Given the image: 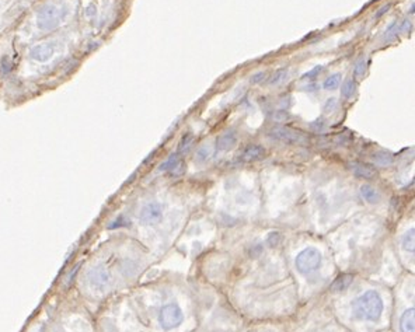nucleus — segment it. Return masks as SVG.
<instances>
[{"label": "nucleus", "mask_w": 415, "mask_h": 332, "mask_svg": "<svg viewBox=\"0 0 415 332\" xmlns=\"http://www.w3.org/2000/svg\"><path fill=\"white\" fill-rule=\"evenodd\" d=\"M73 8L69 0H34L27 13L12 30L17 49L59 33L71 23Z\"/></svg>", "instance_id": "f257e3e1"}, {"label": "nucleus", "mask_w": 415, "mask_h": 332, "mask_svg": "<svg viewBox=\"0 0 415 332\" xmlns=\"http://www.w3.org/2000/svg\"><path fill=\"white\" fill-rule=\"evenodd\" d=\"M34 0H0V35L12 31Z\"/></svg>", "instance_id": "f03ea898"}, {"label": "nucleus", "mask_w": 415, "mask_h": 332, "mask_svg": "<svg viewBox=\"0 0 415 332\" xmlns=\"http://www.w3.org/2000/svg\"><path fill=\"white\" fill-rule=\"evenodd\" d=\"M353 315L361 320L376 321L383 311V302L376 292H367L352 303Z\"/></svg>", "instance_id": "7ed1b4c3"}, {"label": "nucleus", "mask_w": 415, "mask_h": 332, "mask_svg": "<svg viewBox=\"0 0 415 332\" xmlns=\"http://www.w3.org/2000/svg\"><path fill=\"white\" fill-rule=\"evenodd\" d=\"M184 320V311L179 303H166L159 311V325L164 332H173Z\"/></svg>", "instance_id": "20e7f679"}, {"label": "nucleus", "mask_w": 415, "mask_h": 332, "mask_svg": "<svg viewBox=\"0 0 415 332\" xmlns=\"http://www.w3.org/2000/svg\"><path fill=\"white\" fill-rule=\"evenodd\" d=\"M268 135L270 138L286 145H305L309 141L302 132L288 126H274L268 132Z\"/></svg>", "instance_id": "39448f33"}, {"label": "nucleus", "mask_w": 415, "mask_h": 332, "mask_svg": "<svg viewBox=\"0 0 415 332\" xmlns=\"http://www.w3.org/2000/svg\"><path fill=\"white\" fill-rule=\"evenodd\" d=\"M321 263V254L316 248H305L296 256V268L302 274H310L316 271Z\"/></svg>", "instance_id": "423d86ee"}, {"label": "nucleus", "mask_w": 415, "mask_h": 332, "mask_svg": "<svg viewBox=\"0 0 415 332\" xmlns=\"http://www.w3.org/2000/svg\"><path fill=\"white\" fill-rule=\"evenodd\" d=\"M87 283L96 292H103L109 285V274L104 267H94L87 274Z\"/></svg>", "instance_id": "0eeeda50"}, {"label": "nucleus", "mask_w": 415, "mask_h": 332, "mask_svg": "<svg viewBox=\"0 0 415 332\" xmlns=\"http://www.w3.org/2000/svg\"><path fill=\"white\" fill-rule=\"evenodd\" d=\"M161 216H163L161 204H159L156 201H150L142 207L141 213H139V220L143 225H154L161 219Z\"/></svg>", "instance_id": "6e6552de"}, {"label": "nucleus", "mask_w": 415, "mask_h": 332, "mask_svg": "<svg viewBox=\"0 0 415 332\" xmlns=\"http://www.w3.org/2000/svg\"><path fill=\"white\" fill-rule=\"evenodd\" d=\"M237 142H239V135H237V132L233 129L226 130L216 141V150L227 152V150L233 149L237 145Z\"/></svg>", "instance_id": "1a4fd4ad"}, {"label": "nucleus", "mask_w": 415, "mask_h": 332, "mask_svg": "<svg viewBox=\"0 0 415 332\" xmlns=\"http://www.w3.org/2000/svg\"><path fill=\"white\" fill-rule=\"evenodd\" d=\"M351 171L353 173L355 177L362 178V180H373L378 175V171L375 167L361 163V161H353L349 164Z\"/></svg>", "instance_id": "9d476101"}, {"label": "nucleus", "mask_w": 415, "mask_h": 332, "mask_svg": "<svg viewBox=\"0 0 415 332\" xmlns=\"http://www.w3.org/2000/svg\"><path fill=\"white\" fill-rule=\"evenodd\" d=\"M267 156V150L264 146L261 145H250L247 146L242 155H240V160L245 163H253V161H258L263 160Z\"/></svg>", "instance_id": "9b49d317"}, {"label": "nucleus", "mask_w": 415, "mask_h": 332, "mask_svg": "<svg viewBox=\"0 0 415 332\" xmlns=\"http://www.w3.org/2000/svg\"><path fill=\"white\" fill-rule=\"evenodd\" d=\"M401 332H415V308H408L400 318Z\"/></svg>", "instance_id": "f8f14e48"}, {"label": "nucleus", "mask_w": 415, "mask_h": 332, "mask_svg": "<svg viewBox=\"0 0 415 332\" xmlns=\"http://www.w3.org/2000/svg\"><path fill=\"white\" fill-rule=\"evenodd\" d=\"M352 282H353V277H352V275H349V274H342V275H339V277L333 282V285L330 286V289H331V292H334V293H337V292H344V290H346V289L351 286Z\"/></svg>", "instance_id": "ddd939ff"}, {"label": "nucleus", "mask_w": 415, "mask_h": 332, "mask_svg": "<svg viewBox=\"0 0 415 332\" xmlns=\"http://www.w3.org/2000/svg\"><path fill=\"white\" fill-rule=\"evenodd\" d=\"M361 195H362V198L365 199V201L369 202V204H378L379 199H380L379 192L371 185H362L361 186Z\"/></svg>", "instance_id": "4468645a"}, {"label": "nucleus", "mask_w": 415, "mask_h": 332, "mask_svg": "<svg viewBox=\"0 0 415 332\" xmlns=\"http://www.w3.org/2000/svg\"><path fill=\"white\" fill-rule=\"evenodd\" d=\"M212 155H213V148H212V145H209V143H205V145H202L201 148H198V150H197V156H195V161H198V163H206L211 157H212Z\"/></svg>", "instance_id": "2eb2a0df"}, {"label": "nucleus", "mask_w": 415, "mask_h": 332, "mask_svg": "<svg viewBox=\"0 0 415 332\" xmlns=\"http://www.w3.org/2000/svg\"><path fill=\"white\" fill-rule=\"evenodd\" d=\"M193 145H194V137L191 134H186L179 143V152L177 153H179L180 156L188 155L190 150L193 149Z\"/></svg>", "instance_id": "dca6fc26"}, {"label": "nucleus", "mask_w": 415, "mask_h": 332, "mask_svg": "<svg viewBox=\"0 0 415 332\" xmlns=\"http://www.w3.org/2000/svg\"><path fill=\"white\" fill-rule=\"evenodd\" d=\"M401 244H403V248H404L405 251H408V252H415V229L408 230V231L403 236Z\"/></svg>", "instance_id": "f3484780"}, {"label": "nucleus", "mask_w": 415, "mask_h": 332, "mask_svg": "<svg viewBox=\"0 0 415 332\" xmlns=\"http://www.w3.org/2000/svg\"><path fill=\"white\" fill-rule=\"evenodd\" d=\"M393 156L387 152H378L373 155V161L380 167H389L393 164Z\"/></svg>", "instance_id": "a211bd4d"}, {"label": "nucleus", "mask_w": 415, "mask_h": 332, "mask_svg": "<svg viewBox=\"0 0 415 332\" xmlns=\"http://www.w3.org/2000/svg\"><path fill=\"white\" fill-rule=\"evenodd\" d=\"M183 160H182V156L179 155V153H175V155H171L161 166H160V171H171L173 168H175L177 166H179L180 163H182Z\"/></svg>", "instance_id": "6ab92c4d"}, {"label": "nucleus", "mask_w": 415, "mask_h": 332, "mask_svg": "<svg viewBox=\"0 0 415 332\" xmlns=\"http://www.w3.org/2000/svg\"><path fill=\"white\" fill-rule=\"evenodd\" d=\"M355 93H357V83H355V80H352V79L345 80L344 85H342V89H341L342 97L346 98V100H349V98L353 97Z\"/></svg>", "instance_id": "aec40b11"}, {"label": "nucleus", "mask_w": 415, "mask_h": 332, "mask_svg": "<svg viewBox=\"0 0 415 332\" xmlns=\"http://www.w3.org/2000/svg\"><path fill=\"white\" fill-rule=\"evenodd\" d=\"M288 69L286 68H282V69H278L268 80V85L270 86H279L281 83H283L286 79H288Z\"/></svg>", "instance_id": "412c9836"}, {"label": "nucleus", "mask_w": 415, "mask_h": 332, "mask_svg": "<svg viewBox=\"0 0 415 332\" xmlns=\"http://www.w3.org/2000/svg\"><path fill=\"white\" fill-rule=\"evenodd\" d=\"M367 69H368V62H367L365 58H362V59H360V60L357 62V64H355V68H353V76L357 78V79L364 78L365 73H367Z\"/></svg>", "instance_id": "4be33fe9"}, {"label": "nucleus", "mask_w": 415, "mask_h": 332, "mask_svg": "<svg viewBox=\"0 0 415 332\" xmlns=\"http://www.w3.org/2000/svg\"><path fill=\"white\" fill-rule=\"evenodd\" d=\"M339 83H341V73H334L324 80L323 87L326 90H335L339 86Z\"/></svg>", "instance_id": "5701e85b"}, {"label": "nucleus", "mask_w": 415, "mask_h": 332, "mask_svg": "<svg viewBox=\"0 0 415 332\" xmlns=\"http://www.w3.org/2000/svg\"><path fill=\"white\" fill-rule=\"evenodd\" d=\"M397 33H398V23H397V21H393V23L387 27V30L385 31V38H386V41H387V42L393 41V40L396 38Z\"/></svg>", "instance_id": "b1692460"}, {"label": "nucleus", "mask_w": 415, "mask_h": 332, "mask_svg": "<svg viewBox=\"0 0 415 332\" xmlns=\"http://www.w3.org/2000/svg\"><path fill=\"white\" fill-rule=\"evenodd\" d=\"M323 72V66H316V68H313L312 71H309L308 73H305L303 76H302V79L303 80H309V79H315V78H317L320 73Z\"/></svg>", "instance_id": "393cba45"}, {"label": "nucleus", "mask_w": 415, "mask_h": 332, "mask_svg": "<svg viewBox=\"0 0 415 332\" xmlns=\"http://www.w3.org/2000/svg\"><path fill=\"white\" fill-rule=\"evenodd\" d=\"M282 241V237L279 233H271L268 237H267V244L270 247H276L279 245V243Z\"/></svg>", "instance_id": "a878e982"}, {"label": "nucleus", "mask_w": 415, "mask_h": 332, "mask_svg": "<svg viewBox=\"0 0 415 332\" xmlns=\"http://www.w3.org/2000/svg\"><path fill=\"white\" fill-rule=\"evenodd\" d=\"M249 256H251V258H257V256H260L261 255V252H263V247L260 245V244H254V245H251L250 248H249Z\"/></svg>", "instance_id": "bb28decb"}, {"label": "nucleus", "mask_w": 415, "mask_h": 332, "mask_svg": "<svg viewBox=\"0 0 415 332\" xmlns=\"http://www.w3.org/2000/svg\"><path fill=\"white\" fill-rule=\"evenodd\" d=\"M335 108H337V100L335 98H328L324 104V112L330 114V112L335 111Z\"/></svg>", "instance_id": "cd10ccee"}, {"label": "nucleus", "mask_w": 415, "mask_h": 332, "mask_svg": "<svg viewBox=\"0 0 415 332\" xmlns=\"http://www.w3.org/2000/svg\"><path fill=\"white\" fill-rule=\"evenodd\" d=\"M289 118V114L286 111H276L274 115H272V119L275 122H285L286 119Z\"/></svg>", "instance_id": "c85d7f7f"}, {"label": "nucleus", "mask_w": 415, "mask_h": 332, "mask_svg": "<svg viewBox=\"0 0 415 332\" xmlns=\"http://www.w3.org/2000/svg\"><path fill=\"white\" fill-rule=\"evenodd\" d=\"M184 170H186V167H184V163L182 161L179 166H177L175 168H173V170L170 171V174L174 175V177H179V175H182V174L184 173Z\"/></svg>", "instance_id": "c756f323"}, {"label": "nucleus", "mask_w": 415, "mask_h": 332, "mask_svg": "<svg viewBox=\"0 0 415 332\" xmlns=\"http://www.w3.org/2000/svg\"><path fill=\"white\" fill-rule=\"evenodd\" d=\"M411 23L408 20H403L401 24H400V28H398V33H409L411 31Z\"/></svg>", "instance_id": "7c9ffc66"}, {"label": "nucleus", "mask_w": 415, "mask_h": 332, "mask_svg": "<svg viewBox=\"0 0 415 332\" xmlns=\"http://www.w3.org/2000/svg\"><path fill=\"white\" fill-rule=\"evenodd\" d=\"M265 72H258V73H256L254 76H251V83L253 85H257V83H261L264 79H265Z\"/></svg>", "instance_id": "2f4dec72"}, {"label": "nucleus", "mask_w": 415, "mask_h": 332, "mask_svg": "<svg viewBox=\"0 0 415 332\" xmlns=\"http://www.w3.org/2000/svg\"><path fill=\"white\" fill-rule=\"evenodd\" d=\"M312 129H315L316 132H320V130H323L324 129V126H326V123H324V121L320 118V119H317V121H315L312 125Z\"/></svg>", "instance_id": "473e14b6"}, {"label": "nucleus", "mask_w": 415, "mask_h": 332, "mask_svg": "<svg viewBox=\"0 0 415 332\" xmlns=\"http://www.w3.org/2000/svg\"><path fill=\"white\" fill-rule=\"evenodd\" d=\"M391 8V5H386V6H383L382 9H379V12L376 13V19H379V17H382L383 15H386L387 12H389V9Z\"/></svg>", "instance_id": "72a5a7b5"}, {"label": "nucleus", "mask_w": 415, "mask_h": 332, "mask_svg": "<svg viewBox=\"0 0 415 332\" xmlns=\"http://www.w3.org/2000/svg\"><path fill=\"white\" fill-rule=\"evenodd\" d=\"M317 89H319V86H317V85H315V83H313V85H309V86H306V87H305V90H306V91H316Z\"/></svg>", "instance_id": "f704fd0d"}, {"label": "nucleus", "mask_w": 415, "mask_h": 332, "mask_svg": "<svg viewBox=\"0 0 415 332\" xmlns=\"http://www.w3.org/2000/svg\"><path fill=\"white\" fill-rule=\"evenodd\" d=\"M247 332H271V331H268V329H258V328H254V329H251V331H247Z\"/></svg>", "instance_id": "c9c22d12"}, {"label": "nucleus", "mask_w": 415, "mask_h": 332, "mask_svg": "<svg viewBox=\"0 0 415 332\" xmlns=\"http://www.w3.org/2000/svg\"><path fill=\"white\" fill-rule=\"evenodd\" d=\"M409 13H415V3L409 8Z\"/></svg>", "instance_id": "e433bc0d"}]
</instances>
